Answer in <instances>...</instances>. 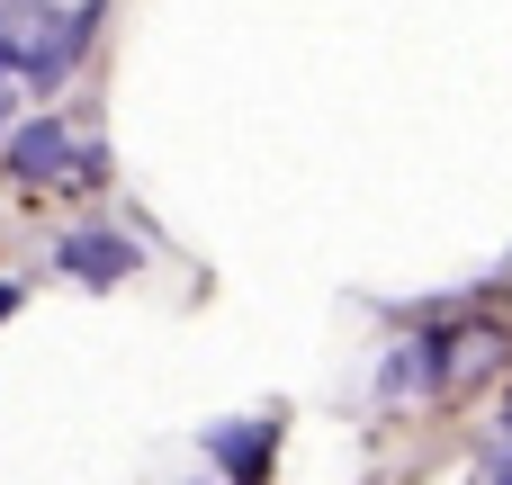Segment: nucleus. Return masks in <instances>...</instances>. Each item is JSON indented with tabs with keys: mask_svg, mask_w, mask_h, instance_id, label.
<instances>
[{
	"mask_svg": "<svg viewBox=\"0 0 512 485\" xmlns=\"http://www.w3.org/2000/svg\"><path fill=\"white\" fill-rule=\"evenodd\" d=\"M99 18H108V0H72V9H45V18H36V36H27V72H18V81L54 90V81H63L81 54H90Z\"/></svg>",
	"mask_w": 512,
	"mask_h": 485,
	"instance_id": "obj_1",
	"label": "nucleus"
},
{
	"mask_svg": "<svg viewBox=\"0 0 512 485\" xmlns=\"http://www.w3.org/2000/svg\"><path fill=\"white\" fill-rule=\"evenodd\" d=\"M495 441H512V396H504V414H495Z\"/></svg>",
	"mask_w": 512,
	"mask_h": 485,
	"instance_id": "obj_9",
	"label": "nucleus"
},
{
	"mask_svg": "<svg viewBox=\"0 0 512 485\" xmlns=\"http://www.w3.org/2000/svg\"><path fill=\"white\" fill-rule=\"evenodd\" d=\"M207 485H216V477H207Z\"/></svg>",
	"mask_w": 512,
	"mask_h": 485,
	"instance_id": "obj_10",
	"label": "nucleus"
},
{
	"mask_svg": "<svg viewBox=\"0 0 512 485\" xmlns=\"http://www.w3.org/2000/svg\"><path fill=\"white\" fill-rule=\"evenodd\" d=\"M486 485H512V441H495V459H486Z\"/></svg>",
	"mask_w": 512,
	"mask_h": 485,
	"instance_id": "obj_6",
	"label": "nucleus"
},
{
	"mask_svg": "<svg viewBox=\"0 0 512 485\" xmlns=\"http://www.w3.org/2000/svg\"><path fill=\"white\" fill-rule=\"evenodd\" d=\"M423 387H441V333H423V342L387 351V369H378V405H414Z\"/></svg>",
	"mask_w": 512,
	"mask_h": 485,
	"instance_id": "obj_5",
	"label": "nucleus"
},
{
	"mask_svg": "<svg viewBox=\"0 0 512 485\" xmlns=\"http://www.w3.org/2000/svg\"><path fill=\"white\" fill-rule=\"evenodd\" d=\"M9 126H18V99H9V81H0V144H9Z\"/></svg>",
	"mask_w": 512,
	"mask_h": 485,
	"instance_id": "obj_7",
	"label": "nucleus"
},
{
	"mask_svg": "<svg viewBox=\"0 0 512 485\" xmlns=\"http://www.w3.org/2000/svg\"><path fill=\"white\" fill-rule=\"evenodd\" d=\"M9 315H18V279H0V324H9Z\"/></svg>",
	"mask_w": 512,
	"mask_h": 485,
	"instance_id": "obj_8",
	"label": "nucleus"
},
{
	"mask_svg": "<svg viewBox=\"0 0 512 485\" xmlns=\"http://www.w3.org/2000/svg\"><path fill=\"white\" fill-rule=\"evenodd\" d=\"M207 459L234 485H270V459H279V423H207Z\"/></svg>",
	"mask_w": 512,
	"mask_h": 485,
	"instance_id": "obj_4",
	"label": "nucleus"
},
{
	"mask_svg": "<svg viewBox=\"0 0 512 485\" xmlns=\"http://www.w3.org/2000/svg\"><path fill=\"white\" fill-rule=\"evenodd\" d=\"M0 162H9V180H27V189H63V171H72V126H63V117H27V126H9Z\"/></svg>",
	"mask_w": 512,
	"mask_h": 485,
	"instance_id": "obj_2",
	"label": "nucleus"
},
{
	"mask_svg": "<svg viewBox=\"0 0 512 485\" xmlns=\"http://www.w3.org/2000/svg\"><path fill=\"white\" fill-rule=\"evenodd\" d=\"M54 261H63V279H81V288H117V279H135V270H144V252H135L126 234H108V225L63 234V243H54Z\"/></svg>",
	"mask_w": 512,
	"mask_h": 485,
	"instance_id": "obj_3",
	"label": "nucleus"
}]
</instances>
